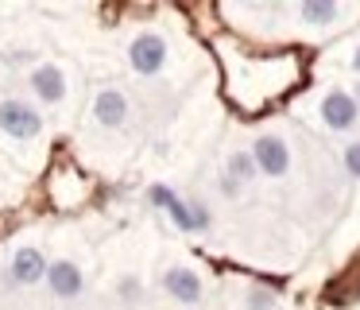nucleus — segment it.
<instances>
[{
    "label": "nucleus",
    "mask_w": 360,
    "mask_h": 310,
    "mask_svg": "<svg viewBox=\"0 0 360 310\" xmlns=\"http://www.w3.org/2000/svg\"><path fill=\"white\" fill-rule=\"evenodd\" d=\"M0 132L20 144L27 140H39L43 136V113L35 101H24V97H4L0 101Z\"/></svg>",
    "instance_id": "f257e3e1"
},
{
    "label": "nucleus",
    "mask_w": 360,
    "mask_h": 310,
    "mask_svg": "<svg viewBox=\"0 0 360 310\" xmlns=\"http://www.w3.org/2000/svg\"><path fill=\"white\" fill-rule=\"evenodd\" d=\"M167 58H171V46H167V39L159 35V31H140V35L128 43V66L140 78L163 74Z\"/></svg>",
    "instance_id": "f03ea898"
},
{
    "label": "nucleus",
    "mask_w": 360,
    "mask_h": 310,
    "mask_svg": "<svg viewBox=\"0 0 360 310\" xmlns=\"http://www.w3.org/2000/svg\"><path fill=\"white\" fill-rule=\"evenodd\" d=\"M318 120L326 124L329 132H352L360 120V101L352 97L349 89H329L326 97L318 101Z\"/></svg>",
    "instance_id": "7ed1b4c3"
},
{
    "label": "nucleus",
    "mask_w": 360,
    "mask_h": 310,
    "mask_svg": "<svg viewBox=\"0 0 360 310\" xmlns=\"http://www.w3.org/2000/svg\"><path fill=\"white\" fill-rule=\"evenodd\" d=\"M252 159H256V170L267 178H283L290 170V144L279 136V132H264L252 144Z\"/></svg>",
    "instance_id": "20e7f679"
},
{
    "label": "nucleus",
    "mask_w": 360,
    "mask_h": 310,
    "mask_svg": "<svg viewBox=\"0 0 360 310\" xmlns=\"http://www.w3.org/2000/svg\"><path fill=\"white\" fill-rule=\"evenodd\" d=\"M27 89H32V97L39 101V105H63L70 82H66V70L58 66V62H39V66L27 74Z\"/></svg>",
    "instance_id": "39448f33"
},
{
    "label": "nucleus",
    "mask_w": 360,
    "mask_h": 310,
    "mask_svg": "<svg viewBox=\"0 0 360 310\" xmlns=\"http://www.w3.org/2000/svg\"><path fill=\"white\" fill-rule=\"evenodd\" d=\"M163 291L171 294L179 306H198V302L205 299L202 275H198L194 268H182V264H174V268L163 271Z\"/></svg>",
    "instance_id": "423d86ee"
},
{
    "label": "nucleus",
    "mask_w": 360,
    "mask_h": 310,
    "mask_svg": "<svg viewBox=\"0 0 360 310\" xmlns=\"http://www.w3.org/2000/svg\"><path fill=\"white\" fill-rule=\"evenodd\" d=\"M47 256L39 252L35 244H20L16 252H12V260H8V279L16 287H35V283H43L47 279Z\"/></svg>",
    "instance_id": "0eeeda50"
},
{
    "label": "nucleus",
    "mask_w": 360,
    "mask_h": 310,
    "mask_svg": "<svg viewBox=\"0 0 360 310\" xmlns=\"http://www.w3.org/2000/svg\"><path fill=\"white\" fill-rule=\"evenodd\" d=\"M43 283H47L51 294L63 299V302H74V299L86 294V275H82V268L74 260H51L47 279H43Z\"/></svg>",
    "instance_id": "6e6552de"
},
{
    "label": "nucleus",
    "mask_w": 360,
    "mask_h": 310,
    "mask_svg": "<svg viewBox=\"0 0 360 310\" xmlns=\"http://www.w3.org/2000/svg\"><path fill=\"white\" fill-rule=\"evenodd\" d=\"M94 120L101 124V128H124V120H128V97H124V89H117V85L97 89L94 93Z\"/></svg>",
    "instance_id": "1a4fd4ad"
},
{
    "label": "nucleus",
    "mask_w": 360,
    "mask_h": 310,
    "mask_svg": "<svg viewBox=\"0 0 360 310\" xmlns=\"http://www.w3.org/2000/svg\"><path fill=\"white\" fill-rule=\"evenodd\" d=\"M167 217H171V225L179 232H210L213 229V213L202 206V202H186V198H174L171 206H167Z\"/></svg>",
    "instance_id": "9d476101"
},
{
    "label": "nucleus",
    "mask_w": 360,
    "mask_h": 310,
    "mask_svg": "<svg viewBox=\"0 0 360 310\" xmlns=\"http://www.w3.org/2000/svg\"><path fill=\"white\" fill-rule=\"evenodd\" d=\"M295 16L302 20L306 31H326L345 16V4H337V0H302V4H295Z\"/></svg>",
    "instance_id": "9b49d317"
},
{
    "label": "nucleus",
    "mask_w": 360,
    "mask_h": 310,
    "mask_svg": "<svg viewBox=\"0 0 360 310\" xmlns=\"http://www.w3.org/2000/svg\"><path fill=\"white\" fill-rule=\"evenodd\" d=\"M225 175L233 178L236 186H248V182H256V159H252V151H233L225 159Z\"/></svg>",
    "instance_id": "f8f14e48"
},
{
    "label": "nucleus",
    "mask_w": 360,
    "mask_h": 310,
    "mask_svg": "<svg viewBox=\"0 0 360 310\" xmlns=\"http://www.w3.org/2000/svg\"><path fill=\"white\" fill-rule=\"evenodd\" d=\"M341 163H345V175L360 182V140H349L341 147Z\"/></svg>",
    "instance_id": "ddd939ff"
},
{
    "label": "nucleus",
    "mask_w": 360,
    "mask_h": 310,
    "mask_svg": "<svg viewBox=\"0 0 360 310\" xmlns=\"http://www.w3.org/2000/svg\"><path fill=\"white\" fill-rule=\"evenodd\" d=\"M244 302H248V310H275V294L264 291V287H252V291L244 294Z\"/></svg>",
    "instance_id": "4468645a"
},
{
    "label": "nucleus",
    "mask_w": 360,
    "mask_h": 310,
    "mask_svg": "<svg viewBox=\"0 0 360 310\" xmlns=\"http://www.w3.org/2000/svg\"><path fill=\"white\" fill-rule=\"evenodd\" d=\"M174 198H179V194H174L171 186H163V182H155V186L148 190V202H151V206H159V209H167Z\"/></svg>",
    "instance_id": "2eb2a0df"
},
{
    "label": "nucleus",
    "mask_w": 360,
    "mask_h": 310,
    "mask_svg": "<svg viewBox=\"0 0 360 310\" xmlns=\"http://www.w3.org/2000/svg\"><path fill=\"white\" fill-rule=\"evenodd\" d=\"M221 194H225V198H240V194H244V186H236L233 178L225 175V178H221Z\"/></svg>",
    "instance_id": "dca6fc26"
},
{
    "label": "nucleus",
    "mask_w": 360,
    "mask_h": 310,
    "mask_svg": "<svg viewBox=\"0 0 360 310\" xmlns=\"http://www.w3.org/2000/svg\"><path fill=\"white\" fill-rule=\"evenodd\" d=\"M120 294H124V299H136V294H140V283H136L132 275H124L120 279Z\"/></svg>",
    "instance_id": "f3484780"
},
{
    "label": "nucleus",
    "mask_w": 360,
    "mask_h": 310,
    "mask_svg": "<svg viewBox=\"0 0 360 310\" xmlns=\"http://www.w3.org/2000/svg\"><path fill=\"white\" fill-rule=\"evenodd\" d=\"M349 70L360 78V46H352V54H349Z\"/></svg>",
    "instance_id": "a211bd4d"
}]
</instances>
